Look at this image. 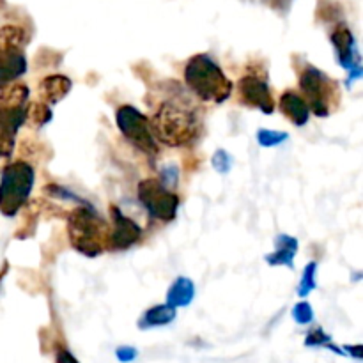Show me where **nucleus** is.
I'll return each mask as SVG.
<instances>
[{
  "instance_id": "obj_7",
  "label": "nucleus",
  "mask_w": 363,
  "mask_h": 363,
  "mask_svg": "<svg viewBox=\"0 0 363 363\" xmlns=\"http://www.w3.org/2000/svg\"><path fill=\"white\" fill-rule=\"evenodd\" d=\"M116 123L123 137L142 155L149 156V158L158 156V140L152 133L151 121L145 113L131 105H121L116 112Z\"/></svg>"
},
{
  "instance_id": "obj_19",
  "label": "nucleus",
  "mask_w": 363,
  "mask_h": 363,
  "mask_svg": "<svg viewBox=\"0 0 363 363\" xmlns=\"http://www.w3.org/2000/svg\"><path fill=\"white\" fill-rule=\"evenodd\" d=\"M289 138L287 131H277V130H259L257 131V142L262 147H275V145L284 144Z\"/></svg>"
},
{
  "instance_id": "obj_20",
  "label": "nucleus",
  "mask_w": 363,
  "mask_h": 363,
  "mask_svg": "<svg viewBox=\"0 0 363 363\" xmlns=\"http://www.w3.org/2000/svg\"><path fill=\"white\" fill-rule=\"evenodd\" d=\"M293 319L298 325H311L314 321V311L308 301H300L293 308Z\"/></svg>"
},
{
  "instance_id": "obj_1",
  "label": "nucleus",
  "mask_w": 363,
  "mask_h": 363,
  "mask_svg": "<svg viewBox=\"0 0 363 363\" xmlns=\"http://www.w3.org/2000/svg\"><path fill=\"white\" fill-rule=\"evenodd\" d=\"M151 121L156 140L169 147H186L202 133V110L186 98L165 99Z\"/></svg>"
},
{
  "instance_id": "obj_9",
  "label": "nucleus",
  "mask_w": 363,
  "mask_h": 363,
  "mask_svg": "<svg viewBox=\"0 0 363 363\" xmlns=\"http://www.w3.org/2000/svg\"><path fill=\"white\" fill-rule=\"evenodd\" d=\"M332 45L337 52V59H339L340 66L350 71L347 85H351L357 78L362 77V67L357 50V41H354L353 32H351V28L346 23L335 25V28L332 32Z\"/></svg>"
},
{
  "instance_id": "obj_13",
  "label": "nucleus",
  "mask_w": 363,
  "mask_h": 363,
  "mask_svg": "<svg viewBox=\"0 0 363 363\" xmlns=\"http://www.w3.org/2000/svg\"><path fill=\"white\" fill-rule=\"evenodd\" d=\"M71 80L64 74H50V77L43 78V82L39 84V94H41L43 101L46 105H55V103L62 101L67 94H69Z\"/></svg>"
},
{
  "instance_id": "obj_12",
  "label": "nucleus",
  "mask_w": 363,
  "mask_h": 363,
  "mask_svg": "<svg viewBox=\"0 0 363 363\" xmlns=\"http://www.w3.org/2000/svg\"><path fill=\"white\" fill-rule=\"evenodd\" d=\"M279 108L296 126H305L311 119V108H308L307 101L293 89L282 92L279 99Z\"/></svg>"
},
{
  "instance_id": "obj_27",
  "label": "nucleus",
  "mask_w": 363,
  "mask_h": 363,
  "mask_svg": "<svg viewBox=\"0 0 363 363\" xmlns=\"http://www.w3.org/2000/svg\"><path fill=\"white\" fill-rule=\"evenodd\" d=\"M28 222H35V215H34V211L28 213ZM27 229H28V223H25L23 229H21L20 233H16V238H18V240H25V238H27Z\"/></svg>"
},
{
  "instance_id": "obj_29",
  "label": "nucleus",
  "mask_w": 363,
  "mask_h": 363,
  "mask_svg": "<svg viewBox=\"0 0 363 363\" xmlns=\"http://www.w3.org/2000/svg\"><path fill=\"white\" fill-rule=\"evenodd\" d=\"M7 269H9V266H7V262H6V264H4V268L0 269V282H2V279H4V277H6Z\"/></svg>"
},
{
  "instance_id": "obj_15",
  "label": "nucleus",
  "mask_w": 363,
  "mask_h": 363,
  "mask_svg": "<svg viewBox=\"0 0 363 363\" xmlns=\"http://www.w3.org/2000/svg\"><path fill=\"white\" fill-rule=\"evenodd\" d=\"M195 298V284L188 277H179L174 280L167 293V303L174 308L188 307Z\"/></svg>"
},
{
  "instance_id": "obj_14",
  "label": "nucleus",
  "mask_w": 363,
  "mask_h": 363,
  "mask_svg": "<svg viewBox=\"0 0 363 363\" xmlns=\"http://www.w3.org/2000/svg\"><path fill=\"white\" fill-rule=\"evenodd\" d=\"M298 254V240L287 234H279L275 240V252L266 255V262L269 266H287L293 268L294 257Z\"/></svg>"
},
{
  "instance_id": "obj_22",
  "label": "nucleus",
  "mask_w": 363,
  "mask_h": 363,
  "mask_svg": "<svg viewBox=\"0 0 363 363\" xmlns=\"http://www.w3.org/2000/svg\"><path fill=\"white\" fill-rule=\"evenodd\" d=\"M45 194H48L50 197H57V199H62V201H71V202H77V204H85V201H82L78 195L71 194L69 190H66L64 186H59V184H46L43 188Z\"/></svg>"
},
{
  "instance_id": "obj_2",
  "label": "nucleus",
  "mask_w": 363,
  "mask_h": 363,
  "mask_svg": "<svg viewBox=\"0 0 363 363\" xmlns=\"http://www.w3.org/2000/svg\"><path fill=\"white\" fill-rule=\"evenodd\" d=\"M67 238L78 254L98 257L110 250V225L89 202L67 213Z\"/></svg>"
},
{
  "instance_id": "obj_25",
  "label": "nucleus",
  "mask_w": 363,
  "mask_h": 363,
  "mask_svg": "<svg viewBox=\"0 0 363 363\" xmlns=\"http://www.w3.org/2000/svg\"><path fill=\"white\" fill-rule=\"evenodd\" d=\"M55 362L57 363H80L77 358L73 357V353H71V351H67L66 347H57Z\"/></svg>"
},
{
  "instance_id": "obj_3",
  "label": "nucleus",
  "mask_w": 363,
  "mask_h": 363,
  "mask_svg": "<svg viewBox=\"0 0 363 363\" xmlns=\"http://www.w3.org/2000/svg\"><path fill=\"white\" fill-rule=\"evenodd\" d=\"M184 82L201 101L215 105L227 101L234 89L233 82L208 53H197L188 60L184 66Z\"/></svg>"
},
{
  "instance_id": "obj_24",
  "label": "nucleus",
  "mask_w": 363,
  "mask_h": 363,
  "mask_svg": "<svg viewBox=\"0 0 363 363\" xmlns=\"http://www.w3.org/2000/svg\"><path fill=\"white\" fill-rule=\"evenodd\" d=\"M137 350H135V347H131V346H123V347H117V351H116V357H117V360L119 362H124V363H128V362H133L135 358H137Z\"/></svg>"
},
{
  "instance_id": "obj_23",
  "label": "nucleus",
  "mask_w": 363,
  "mask_h": 363,
  "mask_svg": "<svg viewBox=\"0 0 363 363\" xmlns=\"http://www.w3.org/2000/svg\"><path fill=\"white\" fill-rule=\"evenodd\" d=\"M211 165L215 167L216 172L227 174L230 170V165H233V158H230V155L227 151H223V149H218V151L213 155Z\"/></svg>"
},
{
  "instance_id": "obj_6",
  "label": "nucleus",
  "mask_w": 363,
  "mask_h": 363,
  "mask_svg": "<svg viewBox=\"0 0 363 363\" xmlns=\"http://www.w3.org/2000/svg\"><path fill=\"white\" fill-rule=\"evenodd\" d=\"M25 39V30L18 25H4L0 28V91L27 71Z\"/></svg>"
},
{
  "instance_id": "obj_5",
  "label": "nucleus",
  "mask_w": 363,
  "mask_h": 363,
  "mask_svg": "<svg viewBox=\"0 0 363 363\" xmlns=\"http://www.w3.org/2000/svg\"><path fill=\"white\" fill-rule=\"evenodd\" d=\"M35 181L34 167L23 160L9 163L0 177V213L14 216L27 204Z\"/></svg>"
},
{
  "instance_id": "obj_4",
  "label": "nucleus",
  "mask_w": 363,
  "mask_h": 363,
  "mask_svg": "<svg viewBox=\"0 0 363 363\" xmlns=\"http://www.w3.org/2000/svg\"><path fill=\"white\" fill-rule=\"evenodd\" d=\"M300 89L311 112L318 117H328L340 103V89L333 78L312 64L305 62L298 71Z\"/></svg>"
},
{
  "instance_id": "obj_26",
  "label": "nucleus",
  "mask_w": 363,
  "mask_h": 363,
  "mask_svg": "<svg viewBox=\"0 0 363 363\" xmlns=\"http://www.w3.org/2000/svg\"><path fill=\"white\" fill-rule=\"evenodd\" d=\"M266 2H268V6H272L273 9L279 11V9H287L293 0H266Z\"/></svg>"
},
{
  "instance_id": "obj_21",
  "label": "nucleus",
  "mask_w": 363,
  "mask_h": 363,
  "mask_svg": "<svg viewBox=\"0 0 363 363\" xmlns=\"http://www.w3.org/2000/svg\"><path fill=\"white\" fill-rule=\"evenodd\" d=\"M305 344L307 346H323V347H330V350L337 351V353H340L339 350H337L335 346H332V339H330V335H326L325 332H323V328H314L308 332L307 339H305Z\"/></svg>"
},
{
  "instance_id": "obj_8",
  "label": "nucleus",
  "mask_w": 363,
  "mask_h": 363,
  "mask_svg": "<svg viewBox=\"0 0 363 363\" xmlns=\"http://www.w3.org/2000/svg\"><path fill=\"white\" fill-rule=\"evenodd\" d=\"M138 201L144 206L149 216L160 222H172L179 209V195L174 194L162 179L147 177L142 179L137 186Z\"/></svg>"
},
{
  "instance_id": "obj_17",
  "label": "nucleus",
  "mask_w": 363,
  "mask_h": 363,
  "mask_svg": "<svg viewBox=\"0 0 363 363\" xmlns=\"http://www.w3.org/2000/svg\"><path fill=\"white\" fill-rule=\"evenodd\" d=\"M53 119V112L50 105L45 101H35L27 105V112H25V123L30 126H45Z\"/></svg>"
},
{
  "instance_id": "obj_18",
  "label": "nucleus",
  "mask_w": 363,
  "mask_h": 363,
  "mask_svg": "<svg viewBox=\"0 0 363 363\" xmlns=\"http://www.w3.org/2000/svg\"><path fill=\"white\" fill-rule=\"evenodd\" d=\"M315 273H318V262L315 261L308 262L303 269V275H301L300 286H298V294H300L301 298L308 296V294L318 287V282H315Z\"/></svg>"
},
{
  "instance_id": "obj_16",
  "label": "nucleus",
  "mask_w": 363,
  "mask_h": 363,
  "mask_svg": "<svg viewBox=\"0 0 363 363\" xmlns=\"http://www.w3.org/2000/svg\"><path fill=\"white\" fill-rule=\"evenodd\" d=\"M176 319V308L170 307L169 303L155 305V307L147 308V311L142 314L140 321H138V326L142 330L149 328H158V326H167Z\"/></svg>"
},
{
  "instance_id": "obj_10",
  "label": "nucleus",
  "mask_w": 363,
  "mask_h": 363,
  "mask_svg": "<svg viewBox=\"0 0 363 363\" xmlns=\"http://www.w3.org/2000/svg\"><path fill=\"white\" fill-rule=\"evenodd\" d=\"M238 94H240L243 105L259 108L262 113L275 112L277 103L273 99L272 89H269L268 82L262 80L259 74L248 73L241 77L238 82Z\"/></svg>"
},
{
  "instance_id": "obj_11",
  "label": "nucleus",
  "mask_w": 363,
  "mask_h": 363,
  "mask_svg": "<svg viewBox=\"0 0 363 363\" xmlns=\"http://www.w3.org/2000/svg\"><path fill=\"white\" fill-rule=\"evenodd\" d=\"M112 215V227H110V250H128L140 243L142 229L124 215L117 206L110 208Z\"/></svg>"
},
{
  "instance_id": "obj_28",
  "label": "nucleus",
  "mask_w": 363,
  "mask_h": 363,
  "mask_svg": "<svg viewBox=\"0 0 363 363\" xmlns=\"http://www.w3.org/2000/svg\"><path fill=\"white\" fill-rule=\"evenodd\" d=\"M346 350H347V353L353 354L357 360H362V346H360V344H357V346H347Z\"/></svg>"
}]
</instances>
